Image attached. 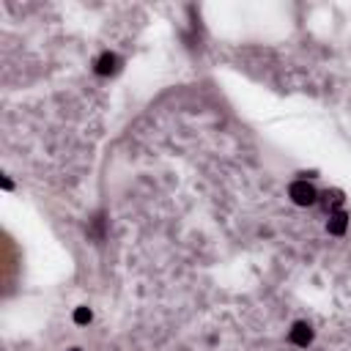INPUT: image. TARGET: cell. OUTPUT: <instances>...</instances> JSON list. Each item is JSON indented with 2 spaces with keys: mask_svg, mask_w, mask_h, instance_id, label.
Returning a JSON list of instances; mask_svg holds the SVG:
<instances>
[{
  "mask_svg": "<svg viewBox=\"0 0 351 351\" xmlns=\"http://www.w3.org/2000/svg\"><path fill=\"white\" fill-rule=\"evenodd\" d=\"M291 198H294V203H299V206H310L313 200H316V190H313L307 181H297V184H291Z\"/></svg>",
  "mask_w": 351,
  "mask_h": 351,
  "instance_id": "6da1fadb",
  "label": "cell"
},
{
  "mask_svg": "<svg viewBox=\"0 0 351 351\" xmlns=\"http://www.w3.org/2000/svg\"><path fill=\"white\" fill-rule=\"evenodd\" d=\"M291 337L299 343V346H307V343H310V329H307L305 324H297L294 332H291Z\"/></svg>",
  "mask_w": 351,
  "mask_h": 351,
  "instance_id": "7a4b0ae2",
  "label": "cell"
},
{
  "mask_svg": "<svg viewBox=\"0 0 351 351\" xmlns=\"http://www.w3.org/2000/svg\"><path fill=\"white\" fill-rule=\"evenodd\" d=\"M115 72V55H102V61H99V74H110Z\"/></svg>",
  "mask_w": 351,
  "mask_h": 351,
  "instance_id": "3957f363",
  "label": "cell"
},
{
  "mask_svg": "<svg viewBox=\"0 0 351 351\" xmlns=\"http://www.w3.org/2000/svg\"><path fill=\"white\" fill-rule=\"evenodd\" d=\"M74 321H77V324H85V321H91V310H88V307H80V310L74 313Z\"/></svg>",
  "mask_w": 351,
  "mask_h": 351,
  "instance_id": "277c9868",
  "label": "cell"
},
{
  "mask_svg": "<svg viewBox=\"0 0 351 351\" xmlns=\"http://www.w3.org/2000/svg\"><path fill=\"white\" fill-rule=\"evenodd\" d=\"M332 219H335V222H332V230H335V233H340V230L346 228V217H343V214H335Z\"/></svg>",
  "mask_w": 351,
  "mask_h": 351,
  "instance_id": "5b68a950",
  "label": "cell"
},
{
  "mask_svg": "<svg viewBox=\"0 0 351 351\" xmlns=\"http://www.w3.org/2000/svg\"><path fill=\"white\" fill-rule=\"evenodd\" d=\"M74 351H77V348H74Z\"/></svg>",
  "mask_w": 351,
  "mask_h": 351,
  "instance_id": "8992f818",
  "label": "cell"
}]
</instances>
